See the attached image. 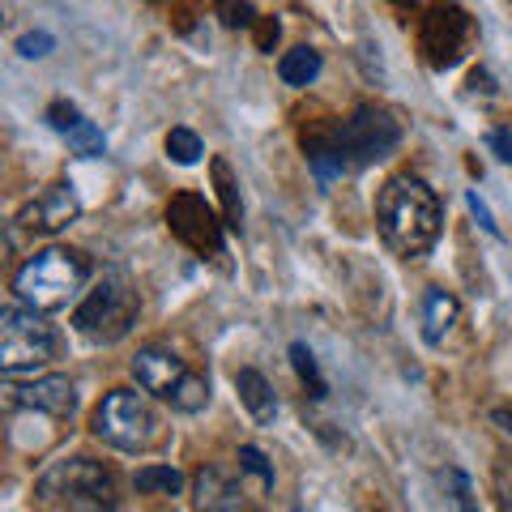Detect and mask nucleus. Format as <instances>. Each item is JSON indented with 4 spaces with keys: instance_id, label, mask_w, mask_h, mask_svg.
I'll use <instances>...</instances> for the list:
<instances>
[{
    "instance_id": "nucleus-1",
    "label": "nucleus",
    "mask_w": 512,
    "mask_h": 512,
    "mask_svg": "<svg viewBox=\"0 0 512 512\" xmlns=\"http://www.w3.org/2000/svg\"><path fill=\"white\" fill-rule=\"evenodd\" d=\"M376 227H380V239L389 244L393 256L419 261V256H427L431 248H436V239L444 231V205L419 175L402 171L380 188Z\"/></svg>"
},
{
    "instance_id": "nucleus-2",
    "label": "nucleus",
    "mask_w": 512,
    "mask_h": 512,
    "mask_svg": "<svg viewBox=\"0 0 512 512\" xmlns=\"http://www.w3.org/2000/svg\"><path fill=\"white\" fill-rule=\"evenodd\" d=\"M90 282V256L77 248H43L13 274V295L35 312H60Z\"/></svg>"
},
{
    "instance_id": "nucleus-3",
    "label": "nucleus",
    "mask_w": 512,
    "mask_h": 512,
    "mask_svg": "<svg viewBox=\"0 0 512 512\" xmlns=\"http://www.w3.org/2000/svg\"><path fill=\"white\" fill-rule=\"evenodd\" d=\"M35 500L43 508H69V512H103L116 508V474L94 457H64L47 466L35 483Z\"/></svg>"
},
{
    "instance_id": "nucleus-4",
    "label": "nucleus",
    "mask_w": 512,
    "mask_h": 512,
    "mask_svg": "<svg viewBox=\"0 0 512 512\" xmlns=\"http://www.w3.org/2000/svg\"><path fill=\"white\" fill-rule=\"evenodd\" d=\"M137 308H141L137 286L128 282V274L111 269V274H103V282L94 286V291H86V299L77 303L73 329L94 346H111V342H120L124 333L133 329Z\"/></svg>"
},
{
    "instance_id": "nucleus-5",
    "label": "nucleus",
    "mask_w": 512,
    "mask_h": 512,
    "mask_svg": "<svg viewBox=\"0 0 512 512\" xmlns=\"http://www.w3.org/2000/svg\"><path fill=\"white\" fill-rule=\"evenodd\" d=\"M47 312H35L26 303H9L0 312V372L18 376V372H35L60 359V333L43 320Z\"/></svg>"
},
{
    "instance_id": "nucleus-6",
    "label": "nucleus",
    "mask_w": 512,
    "mask_h": 512,
    "mask_svg": "<svg viewBox=\"0 0 512 512\" xmlns=\"http://www.w3.org/2000/svg\"><path fill=\"white\" fill-rule=\"evenodd\" d=\"M146 393V389H141ZM137 389H111L90 419V431L120 453H146L158 444V414Z\"/></svg>"
},
{
    "instance_id": "nucleus-7",
    "label": "nucleus",
    "mask_w": 512,
    "mask_h": 512,
    "mask_svg": "<svg viewBox=\"0 0 512 512\" xmlns=\"http://www.w3.org/2000/svg\"><path fill=\"white\" fill-rule=\"evenodd\" d=\"M402 141V124H397L384 107L363 103L350 111V120H342V128H333V146H338L346 171L350 167H372L380 158H389Z\"/></svg>"
},
{
    "instance_id": "nucleus-8",
    "label": "nucleus",
    "mask_w": 512,
    "mask_h": 512,
    "mask_svg": "<svg viewBox=\"0 0 512 512\" xmlns=\"http://www.w3.org/2000/svg\"><path fill=\"white\" fill-rule=\"evenodd\" d=\"M474 39V22L470 13H461L457 5H444L436 0L427 13H423V26H419V52L431 69H453V64L466 56V47Z\"/></svg>"
},
{
    "instance_id": "nucleus-9",
    "label": "nucleus",
    "mask_w": 512,
    "mask_h": 512,
    "mask_svg": "<svg viewBox=\"0 0 512 512\" xmlns=\"http://www.w3.org/2000/svg\"><path fill=\"white\" fill-rule=\"evenodd\" d=\"M167 227L197 256H222V227L227 222H218L214 210L205 205V197H197V192H175L167 201Z\"/></svg>"
},
{
    "instance_id": "nucleus-10",
    "label": "nucleus",
    "mask_w": 512,
    "mask_h": 512,
    "mask_svg": "<svg viewBox=\"0 0 512 512\" xmlns=\"http://www.w3.org/2000/svg\"><path fill=\"white\" fill-rule=\"evenodd\" d=\"M77 214H82V201H77L73 184H47L35 201L18 214L22 231H35V235H60L64 227H73Z\"/></svg>"
},
{
    "instance_id": "nucleus-11",
    "label": "nucleus",
    "mask_w": 512,
    "mask_h": 512,
    "mask_svg": "<svg viewBox=\"0 0 512 512\" xmlns=\"http://www.w3.org/2000/svg\"><path fill=\"white\" fill-rule=\"evenodd\" d=\"M5 393H9V406H22V410H43V414H73L77 406V389L69 376H43V380H30L18 384V376H5Z\"/></svg>"
},
{
    "instance_id": "nucleus-12",
    "label": "nucleus",
    "mask_w": 512,
    "mask_h": 512,
    "mask_svg": "<svg viewBox=\"0 0 512 512\" xmlns=\"http://www.w3.org/2000/svg\"><path fill=\"white\" fill-rule=\"evenodd\" d=\"M184 376H188V363L175 355V350H167V346H141L137 355H133V380H137V389L163 397V402L175 393V384H180Z\"/></svg>"
},
{
    "instance_id": "nucleus-13",
    "label": "nucleus",
    "mask_w": 512,
    "mask_h": 512,
    "mask_svg": "<svg viewBox=\"0 0 512 512\" xmlns=\"http://www.w3.org/2000/svg\"><path fill=\"white\" fill-rule=\"evenodd\" d=\"M47 124L56 128L60 137H69V146L82 154V158H99V154H107V137H103V128H94L82 111H77L73 103H64V99H56L52 107H47Z\"/></svg>"
},
{
    "instance_id": "nucleus-14",
    "label": "nucleus",
    "mask_w": 512,
    "mask_h": 512,
    "mask_svg": "<svg viewBox=\"0 0 512 512\" xmlns=\"http://www.w3.org/2000/svg\"><path fill=\"white\" fill-rule=\"evenodd\" d=\"M457 316H461L457 295H448L444 286H431V291L423 295V342L440 346L448 338V329L457 325Z\"/></svg>"
},
{
    "instance_id": "nucleus-15",
    "label": "nucleus",
    "mask_w": 512,
    "mask_h": 512,
    "mask_svg": "<svg viewBox=\"0 0 512 512\" xmlns=\"http://www.w3.org/2000/svg\"><path fill=\"white\" fill-rule=\"evenodd\" d=\"M235 393H239V402H244V410L252 414L256 423H274L278 397H274L269 380L256 372V367H244V372H235Z\"/></svg>"
},
{
    "instance_id": "nucleus-16",
    "label": "nucleus",
    "mask_w": 512,
    "mask_h": 512,
    "mask_svg": "<svg viewBox=\"0 0 512 512\" xmlns=\"http://www.w3.org/2000/svg\"><path fill=\"white\" fill-rule=\"evenodd\" d=\"M192 504H197V508H244V495H239V487L222 470L205 466L197 474V500H192Z\"/></svg>"
},
{
    "instance_id": "nucleus-17",
    "label": "nucleus",
    "mask_w": 512,
    "mask_h": 512,
    "mask_svg": "<svg viewBox=\"0 0 512 512\" xmlns=\"http://www.w3.org/2000/svg\"><path fill=\"white\" fill-rule=\"evenodd\" d=\"M214 188L222 201V222L231 231H244V205H239V184H235V171L227 158H214Z\"/></svg>"
},
{
    "instance_id": "nucleus-18",
    "label": "nucleus",
    "mask_w": 512,
    "mask_h": 512,
    "mask_svg": "<svg viewBox=\"0 0 512 512\" xmlns=\"http://www.w3.org/2000/svg\"><path fill=\"white\" fill-rule=\"evenodd\" d=\"M278 77L286 86H312L316 77H320V52L316 47H295V52H286L278 60Z\"/></svg>"
},
{
    "instance_id": "nucleus-19",
    "label": "nucleus",
    "mask_w": 512,
    "mask_h": 512,
    "mask_svg": "<svg viewBox=\"0 0 512 512\" xmlns=\"http://www.w3.org/2000/svg\"><path fill=\"white\" fill-rule=\"evenodd\" d=\"M133 487L141 495H171V500H175V495L184 491V474L171 470V466H141L133 474Z\"/></svg>"
},
{
    "instance_id": "nucleus-20",
    "label": "nucleus",
    "mask_w": 512,
    "mask_h": 512,
    "mask_svg": "<svg viewBox=\"0 0 512 512\" xmlns=\"http://www.w3.org/2000/svg\"><path fill=\"white\" fill-rule=\"evenodd\" d=\"M171 410H180V414H197L210 406V380H205L201 372H188L180 384H175V393L167 397Z\"/></svg>"
},
{
    "instance_id": "nucleus-21",
    "label": "nucleus",
    "mask_w": 512,
    "mask_h": 512,
    "mask_svg": "<svg viewBox=\"0 0 512 512\" xmlns=\"http://www.w3.org/2000/svg\"><path fill=\"white\" fill-rule=\"evenodd\" d=\"M167 154H171L180 167H192V163H197V158L205 154V146H201V137L192 133V128H171V133H167Z\"/></svg>"
},
{
    "instance_id": "nucleus-22",
    "label": "nucleus",
    "mask_w": 512,
    "mask_h": 512,
    "mask_svg": "<svg viewBox=\"0 0 512 512\" xmlns=\"http://www.w3.org/2000/svg\"><path fill=\"white\" fill-rule=\"evenodd\" d=\"M291 363H295L299 380L308 384V397H316V402H320V397H325L329 389H325V380H320V367H316V359H312V350L303 346V342H295V346H291Z\"/></svg>"
},
{
    "instance_id": "nucleus-23",
    "label": "nucleus",
    "mask_w": 512,
    "mask_h": 512,
    "mask_svg": "<svg viewBox=\"0 0 512 512\" xmlns=\"http://www.w3.org/2000/svg\"><path fill=\"white\" fill-rule=\"evenodd\" d=\"M239 470L252 474L261 487H274V466H269L265 453H261L256 444H244V448H239Z\"/></svg>"
},
{
    "instance_id": "nucleus-24",
    "label": "nucleus",
    "mask_w": 512,
    "mask_h": 512,
    "mask_svg": "<svg viewBox=\"0 0 512 512\" xmlns=\"http://www.w3.org/2000/svg\"><path fill=\"white\" fill-rule=\"evenodd\" d=\"M440 487H444V495H448V500H453L457 508H474V487H470V478L461 474V470L448 466V470L440 474Z\"/></svg>"
},
{
    "instance_id": "nucleus-25",
    "label": "nucleus",
    "mask_w": 512,
    "mask_h": 512,
    "mask_svg": "<svg viewBox=\"0 0 512 512\" xmlns=\"http://www.w3.org/2000/svg\"><path fill=\"white\" fill-rule=\"evenodd\" d=\"M56 47V39L47 35V30H30V35H22L18 39V52L26 56V60H39V56H47Z\"/></svg>"
},
{
    "instance_id": "nucleus-26",
    "label": "nucleus",
    "mask_w": 512,
    "mask_h": 512,
    "mask_svg": "<svg viewBox=\"0 0 512 512\" xmlns=\"http://www.w3.org/2000/svg\"><path fill=\"white\" fill-rule=\"evenodd\" d=\"M495 495H500V508H512V457L495 461Z\"/></svg>"
},
{
    "instance_id": "nucleus-27",
    "label": "nucleus",
    "mask_w": 512,
    "mask_h": 512,
    "mask_svg": "<svg viewBox=\"0 0 512 512\" xmlns=\"http://www.w3.org/2000/svg\"><path fill=\"white\" fill-rule=\"evenodd\" d=\"M487 146L495 150L500 163H512V128H495V133L487 137Z\"/></svg>"
},
{
    "instance_id": "nucleus-28",
    "label": "nucleus",
    "mask_w": 512,
    "mask_h": 512,
    "mask_svg": "<svg viewBox=\"0 0 512 512\" xmlns=\"http://www.w3.org/2000/svg\"><path fill=\"white\" fill-rule=\"evenodd\" d=\"M470 214L478 218V227H483L487 235H500V227H495V218H491V210H487V205H483V197H478V192H470Z\"/></svg>"
},
{
    "instance_id": "nucleus-29",
    "label": "nucleus",
    "mask_w": 512,
    "mask_h": 512,
    "mask_svg": "<svg viewBox=\"0 0 512 512\" xmlns=\"http://www.w3.org/2000/svg\"><path fill=\"white\" fill-rule=\"evenodd\" d=\"M274 39H278V22H265V26H261V47H269Z\"/></svg>"
},
{
    "instance_id": "nucleus-30",
    "label": "nucleus",
    "mask_w": 512,
    "mask_h": 512,
    "mask_svg": "<svg viewBox=\"0 0 512 512\" xmlns=\"http://www.w3.org/2000/svg\"><path fill=\"white\" fill-rule=\"evenodd\" d=\"M495 423H504V431L512 436V410H495Z\"/></svg>"
}]
</instances>
